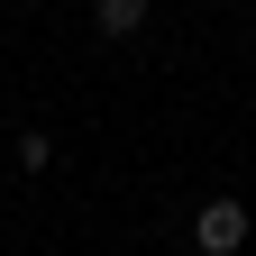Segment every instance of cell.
Here are the masks:
<instances>
[{
  "label": "cell",
  "mask_w": 256,
  "mask_h": 256,
  "mask_svg": "<svg viewBox=\"0 0 256 256\" xmlns=\"http://www.w3.org/2000/svg\"><path fill=\"white\" fill-rule=\"evenodd\" d=\"M55 165V138H46V128H28V138H18V174H46Z\"/></svg>",
  "instance_id": "3"
},
{
  "label": "cell",
  "mask_w": 256,
  "mask_h": 256,
  "mask_svg": "<svg viewBox=\"0 0 256 256\" xmlns=\"http://www.w3.org/2000/svg\"><path fill=\"white\" fill-rule=\"evenodd\" d=\"M247 229H256V220H247V202H229V192H210V202L192 210V247H202V256H238Z\"/></svg>",
  "instance_id": "1"
},
{
  "label": "cell",
  "mask_w": 256,
  "mask_h": 256,
  "mask_svg": "<svg viewBox=\"0 0 256 256\" xmlns=\"http://www.w3.org/2000/svg\"><path fill=\"white\" fill-rule=\"evenodd\" d=\"M92 28H101V37H138V28H146V0H92Z\"/></svg>",
  "instance_id": "2"
}]
</instances>
